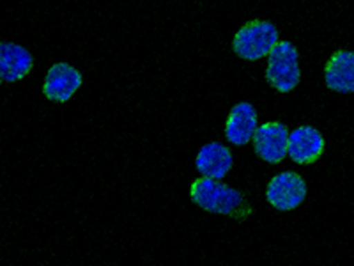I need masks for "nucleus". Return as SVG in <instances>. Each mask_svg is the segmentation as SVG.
Listing matches in <instances>:
<instances>
[{
	"instance_id": "obj_1",
	"label": "nucleus",
	"mask_w": 354,
	"mask_h": 266,
	"mask_svg": "<svg viewBox=\"0 0 354 266\" xmlns=\"http://www.w3.org/2000/svg\"><path fill=\"white\" fill-rule=\"evenodd\" d=\"M189 197L204 211L225 215L236 220H245L252 213V204L241 190L227 186L213 177L202 176L197 179L189 188Z\"/></svg>"
},
{
	"instance_id": "obj_2",
	"label": "nucleus",
	"mask_w": 354,
	"mask_h": 266,
	"mask_svg": "<svg viewBox=\"0 0 354 266\" xmlns=\"http://www.w3.org/2000/svg\"><path fill=\"white\" fill-rule=\"evenodd\" d=\"M266 57H268V68H266L268 84L277 89L278 93H290L301 78L296 46L290 41H278Z\"/></svg>"
},
{
	"instance_id": "obj_3",
	"label": "nucleus",
	"mask_w": 354,
	"mask_h": 266,
	"mask_svg": "<svg viewBox=\"0 0 354 266\" xmlns=\"http://www.w3.org/2000/svg\"><path fill=\"white\" fill-rule=\"evenodd\" d=\"M278 43V30L271 21L255 20L243 25L234 36V53L245 61H259Z\"/></svg>"
},
{
	"instance_id": "obj_4",
	"label": "nucleus",
	"mask_w": 354,
	"mask_h": 266,
	"mask_svg": "<svg viewBox=\"0 0 354 266\" xmlns=\"http://www.w3.org/2000/svg\"><path fill=\"white\" fill-rule=\"evenodd\" d=\"M306 197V183L298 172L287 170L273 176L266 188V199L278 211L296 210Z\"/></svg>"
},
{
	"instance_id": "obj_5",
	"label": "nucleus",
	"mask_w": 354,
	"mask_h": 266,
	"mask_svg": "<svg viewBox=\"0 0 354 266\" xmlns=\"http://www.w3.org/2000/svg\"><path fill=\"white\" fill-rule=\"evenodd\" d=\"M287 139L289 128L278 121L257 126L254 137V150L259 158L268 163H280L287 157Z\"/></svg>"
},
{
	"instance_id": "obj_6",
	"label": "nucleus",
	"mask_w": 354,
	"mask_h": 266,
	"mask_svg": "<svg viewBox=\"0 0 354 266\" xmlns=\"http://www.w3.org/2000/svg\"><path fill=\"white\" fill-rule=\"evenodd\" d=\"M324 153V137L314 126H298L287 139V157L299 166H310Z\"/></svg>"
},
{
	"instance_id": "obj_7",
	"label": "nucleus",
	"mask_w": 354,
	"mask_h": 266,
	"mask_svg": "<svg viewBox=\"0 0 354 266\" xmlns=\"http://www.w3.org/2000/svg\"><path fill=\"white\" fill-rule=\"evenodd\" d=\"M82 73L66 62H57L46 73L44 78L43 93L48 100L64 103L71 100V96L77 93L82 85Z\"/></svg>"
},
{
	"instance_id": "obj_8",
	"label": "nucleus",
	"mask_w": 354,
	"mask_h": 266,
	"mask_svg": "<svg viewBox=\"0 0 354 266\" xmlns=\"http://www.w3.org/2000/svg\"><path fill=\"white\" fill-rule=\"evenodd\" d=\"M257 110L248 101L234 105L225 123V137L230 144L245 145L252 141L257 130Z\"/></svg>"
},
{
	"instance_id": "obj_9",
	"label": "nucleus",
	"mask_w": 354,
	"mask_h": 266,
	"mask_svg": "<svg viewBox=\"0 0 354 266\" xmlns=\"http://www.w3.org/2000/svg\"><path fill=\"white\" fill-rule=\"evenodd\" d=\"M32 66L34 57L25 46L0 41V77H2V80H21L30 73Z\"/></svg>"
},
{
	"instance_id": "obj_10",
	"label": "nucleus",
	"mask_w": 354,
	"mask_h": 266,
	"mask_svg": "<svg viewBox=\"0 0 354 266\" xmlns=\"http://www.w3.org/2000/svg\"><path fill=\"white\" fill-rule=\"evenodd\" d=\"M195 166L204 177L223 179L232 169L234 158L227 145L220 142H209L201 148L195 158Z\"/></svg>"
},
{
	"instance_id": "obj_11",
	"label": "nucleus",
	"mask_w": 354,
	"mask_h": 266,
	"mask_svg": "<svg viewBox=\"0 0 354 266\" xmlns=\"http://www.w3.org/2000/svg\"><path fill=\"white\" fill-rule=\"evenodd\" d=\"M324 80L328 89L335 93L351 94L354 91V53L347 50H338L333 53L326 68H324Z\"/></svg>"
},
{
	"instance_id": "obj_12",
	"label": "nucleus",
	"mask_w": 354,
	"mask_h": 266,
	"mask_svg": "<svg viewBox=\"0 0 354 266\" xmlns=\"http://www.w3.org/2000/svg\"><path fill=\"white\" fill-rule=\"evenodd\" d=\"M0 84H2V77H0Z\"/></svg>"
}]
</instances>
